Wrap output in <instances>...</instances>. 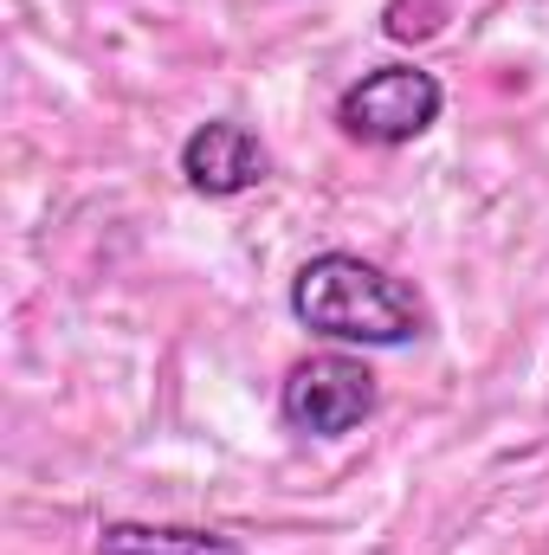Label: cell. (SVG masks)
<instances>
[{"label":"cell","instance_id":"cell-5","mask_svg":"<svg viewBox=\"0 0 549 555\" xmlns=\"http://www.w3.org/2000/svg\"><path fill=\"white\" fill-rule=\"evenodd\" d=\"M104 555H240L233 537L220 530H149V524H111L98 537Z\"/></svg>","mask_w":549,"mask_h":555},{"label":"cell","instance_id":"cell-3","mask_svg":"<svg viewBox=\"0 0 549 555\" xmlns=\"http://www.w3.org/2000/svg\"><path fill=\"white\" fill-rule=\"evenodd\" d=\"M284 420L310 439H343L375 414V375L356 356H304L278 395Z\"/></svg>","mask_w":549,"mask_h":555},{"label":"cell","instance_id":"cell-2","mask_svg":"<svg viewBox=\"0 0 549 555\" xmlns=\"http://www.w3.org/2000/svg\"><path fill=\"white\" fill-rule=\"evenodd\" d=\"M439 78L420 72V65H375L362 72L343 98H336V124L349 142H369V149H401V142L426 137L439 124Z\"/></svg>","mask_w":549,"mask_h":555},{"label":"cell","instance_id":"cell-1","mask_svg":"<svg viewBox=\"0 0 549 555\" xmlns=\"http://www.w3.org/2000/svg\"><path fill=\"white\" fill-rule=\"evenodd\" d=\"M291 317L310 336L356 343V349H401L426 330L420 297L356 253H317L291 278Z\"/></svg>","mask_w":549,"mask_h":555},{"label":"cell","instance_id":"cell-4","mask_svg":"<svg viewBox=\"0 0 549 555\" xmlns=\"http://www.w3.org/2000/svg\"><path fill=\"white\" fill-rule=\"evenodd\" d=\"M181 175L207 201H240V194H253L272 175V155H266V142L253 137L246 124L214 117V124H201L194 137L181 142Z\"/></svg>","mask_w":549,"mask_h":555}]
</instances>
